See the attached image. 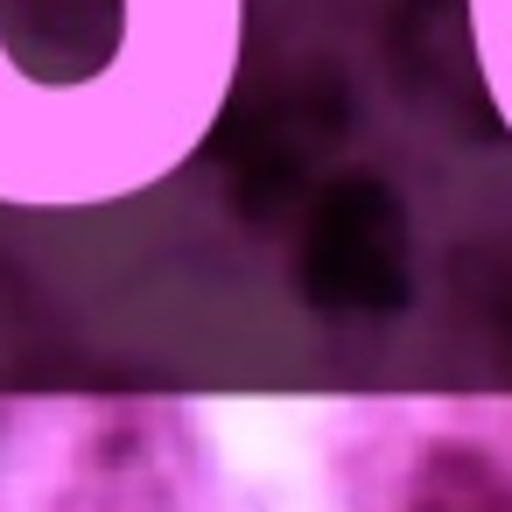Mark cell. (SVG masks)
<instances>
[{
  "label": "cell",
  "mask_w": 512,
  "mask_h": 512,
  "mask_svg": "<svg viewBox=\"0 0 512 512\" xmlns=\"http://www.w3.org/2000/svg\"><path fill=\"white\" fill-rule=\"evenodd\" d=\"M400 512H512V477L484 449L442 442V449H428V463L414 477V498Z\"/></svg>",
  "instance_id": "obj_1"
},
{
  "label": "cell",
  "mask_w": 512,
  "mask_h": 512,
  "mask_svg": "<svg viewBox=\"0 0 512 512\" xmlns=\"http://www.w3.org/2000/svg\"><path fill=\"white\" fill-rule=\"evenodd\" d=\"M463 15H470V50H477L484 92L512 134V0H463Z\"/></svg>",
  "instance_id": "obj_2"
}]
</instances>
